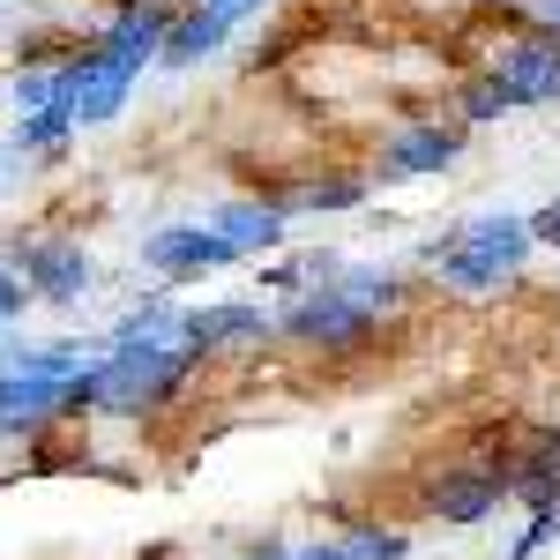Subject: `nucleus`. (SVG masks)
Instances as JSON below:
<instances>
[{"instance_id":"f3484780","label":"nucleus","mask_w":560,"mask_h":560,"mask_svg":"<svg viewBox=\"0 0 560 560\" xmlns=\"http://www.w3.org/2000/svg\"><path fill=\"white\" fill-rule=\"evenodd\" d=\"M546 546H560V501H546V509H530V523H523L516 538H509V553H501V560H538Z\"/></svg>"},{"instance_id":"2eb2a0df","label":"nucleus","mask_w":560,"mask_h":560,"mask_svg":"<svg viewBox=\"0 0 560 560\" xmlns=\"http://www.w3.org/2000/svg\"><path fill=\"white\" fill-rule=\"evenodd\" d=\"M448 97H456V128H486V120H509L516 113V97L493 83V75H471V83H456Z\"/></svg>"},{"instance_id":"f8f14e48","label":"nucleus","mask_w":560,"mask_h":560,"mask_svg":"<svg viewBox=\"0 0 560 560\" xmlns=\"http://www.w3.org/2000/svg\"><path fill=\"white\" fill-rule=\"evenodd\" d=\"M232 31H240V23H224L217 8H202V0H195V8L173 23V38H165V68H202L210 52H224V45H232Z\"/></svg>"},{"instance_id":"7ed1b4c3","label":"nucleus","mask_w":560,"mask_h":560,"mask_svg":"<svg viewBox=\"0 0 560 560\" xmlns=\"http://www.w3.org/2000/svg\"><path fill=\"white\" fill-rule=\"evenodd\" d=\"M382 329H388V314L374 300H359L345 277L306 284V292H292V300L277 306V337H284V345H300V351H322V359L366 351Z\"/></svg>"},{"instance_id":"4468645a","label":"nucleus","mask_w":560,"mask_h":560,"mask_svg":"<svg viewBox=\"0 0 560 560\" xmlns=\"http://www.w3.org/2000/svg\"><path fill=\"white\" fill-rule=\"evenodd\" d=\"M75 113L68 105H45V113H15V150L23 158H60L68 142H75Z\"/></svg>"},{"instance_id":"a211bd4d","label":"nucleus","mask_w":560,"mask_h":560,"mask_svg":"<svg viewBox=\"0 0 560 560\" xmlns=\"http://www.w3.org/2000/svg\"><path fill=\"white\" fill-rule=\"evenodd\" d=\"M345 538H351L366 560H404V553H411V538H404V530H388V523H351Z\"/></svg>"},{"instance_id":"6ab92c4d","label":"nucleus","mask_w":560,"mask_h":560,"mask_svg":"<svg viewBox=\"0 0 560 560\" xmlns=\"http://www.w3.org/2000/svg\"><path fill=\"white\" fill-rule=\"evenodd\" d=\"M23 306H31L23 269H15V261H0V329H8V322H23Z\"/></svg>"},{"instance_id":"0eeeda50","label":"nucleus","mask_w":560,"mask_h":560,"mask_svg":"<svg viewBox=\"0 0 560 560\" xmlns=\"http://www.w3.org/2000/svg\"><path fill=\"white\" fill-rule=\"evenodd\" d=\"M456 158H464V128H456V120H404V128H388V135H382V150H374V173H366V179H382V187H404V179L448 173Z\"/></svg>"},{"instance_id":"6e6552de","label":"nucleus","mask_w":560,"mask_h":560,"mask_svg":"<svg viewBox=\"0 0 560 560\" xmlns=\"http://www.w3.org/2000/svg\"><path fill=\"white\" fill-rule=\"evenodd\" d=\"M179 8L173 0H120L97 31H90V45L113 60V68H128V75H142V68H158L165 60V38H173Z\"/></svg>"},{"instance_id":"9d476101","label":"nucleus","mask_w":560,"mask_h":560,"mask_svg":"<svg viewBox=\"0 0 560 560\" xmlns=\"http://www.w3.org/2000/svg\"><path fill=\"white\" fill-rule=\"evenodd\" d=\"M179 337L202 351V359H217V351H255L277 337V314L255 300H217V306H187L179 314Z\"/></svg>"},{"instance_id":"dca6fc26","label":"nucleus","mask_w":560,"mask_h":560,"mask_svg":"<svg viewBox=\"0 0 560 560\" xmlns=\"http://www.w3.org/2000/svg\"><path fill=\"white\" fill-rule=\"evenodd\" d=\"M8 105H15V113L68 105V97H60V60H31V68H15V83H8Z\"/></svg>"},{"instance_id":"9b49d317","label":"nucleus","mask_w":560,"mask_h":560,"mask_svg":"<svg viewBox=\"0 0 560 560\" xmlns=\"http://www.w3.org/2000/svg\"><path fill=\"white\" fill-rule=\"evenodd\" d=\"M202 224H217L232 247H240V261L247 255H269V247H284V202H210L202 210Z\"/></svg>"},{"instance_id":"5701e85b","label":"nucleus","mask_w":560,"mask_h":560,"mask_svg":"<svg viewBox=\"0 0 560 560\" xmlns=\"http://www.w3.org/2000/svg\"><path fill=\"white\" fill-rule=\"evenodd\" d=\"M135 560H179V553H173V546H142Z\"/></svg>"},{"instance_id":"ddd939ff","label":"nucleus","mask_w":560,"mask_h":560,"mask_svg":"<svg viewBox=\"0 0 560 560\" xmlns=\"http://www.w3.org/2000/svg\"><path fill=\"white\" fill-rule=\"evenodd\" d=\"M366 195H374V179H366V173H329V179H306L300 195H284V217H300V210L337 217V210H359Z\"/></svg>"},{"instance_id":"423d86ee","label":"nucleus","mask_w":560,"mask_h":560,"mask_svg":"<svg viewBox=\"0 0 560 560\" xmlns=\"http://www.w3.org/2000/svg\"><path fill=\"white\" fill-rule=\"evenodd\" d=\"M240 247L202 224V217H187V224H158L150 240H142V269L158 277V284H195V277H217V269H232Z\"/></svg>"},{"instance_id":"39448f33","label":"nucleus","mask_w":560,"mask_h":560,"mask_svg":"<svg viewBox=\"0 0 560 560\" xmlns=\"http://www.w3.org/2000/svg\"><path fill=\"white\" fill-rule=\"evenodd\" d=\"M419 509H427L433 523H448V530H471V523L501 516V509H509V471H501V456H478V464L433 471L427 493H419Z\"/></svg>"},{"instance_id":"aec40b11","label":"nucleus","mask_w":560,"mask_h":560,"mask_svg":"<svg viewBox=\"0 0 560 560\" xmlns=\"http://www.w3.org/2000/svg\"><path fill=\"white\" fill-rule=\"evenodd\" d=\"M530 240H538V247H560V195L546 210H530Z\"/></svg>"},{"instance_id":"20e7f679","label":"nucleus","mask_w":560,"mask_h":560,"mask_svg":"<svg viewBox=\"0 0 560 560\" xmlns=\"http://www.w3.org/2000/svg\"><path fill=\"white\" fill-rule=\"evenodd\" d=\"M15 269H23V284H31V300L45 306H83L97 292V255H90L83 240H52V232H31V240H15Z\"/></svg>"},{"instance_id":"f257e3e1","label":"nucleus","mask_w":560,"mask_h":560,"mask_svg":"<svg viewBox=\"0 0 560 560\" xmlns=\"http://www.w3.org/2000/svg\"><path fill=\"white\" fill-rule=\"evenodd\" d=\"M530 217L523 210H471L456 224H441L427 247H419V269H427L441 292L456 300H493L509 292L523 269H530Z\"/></svg>"},{"instance_id":"1a4fd4ad","label":"nucleus","mask_w":560,"mask_h":560,"mask_svg":"<svg viewBox=\"0 0 560 560\" xmlns=\"http://www.w3.org/2000/svg\"><path fill=\"white\" fill-rule=\"evenodd\" d=\"M486 75L509 90L516 105H560V38H546V31H516V38L486 60Z\"/></svg>"},{"instance_id":"412c9836","label":"nucleus","mask_w":560,"mask_h":560,"mask_svg":"<svg viewBox=\"0 0 560 560\" xmlns=\"http://www.w3.org/2000/svg\"><path fill=\"white\" fill-rule=\"evenodd\" d=\"M202 8H217L224 23H247V15H261V0H202Z\"/></svg>"},{"instance_id":"f03ea898","label":"nucleus","mask_w":560,"mask_h":560,"mask_svg":"<svg viewBox=\"0 0 560 560\" xmlns=\"http://www.w3.org/2000/svg\"><path fill=\"white\" fill-rule=\"evenodd\" d=\"M195 374H202V351L187 345V337H165V345H105L83 374V404L90 411H113V419H142V411H165Z\"/></svg>"},{"instance_id":"4be33fe9","label":"nucleus","mask_w":560,"mask_h":560,"mask_svg":"<svg viewBox=\"0 0 560 560\" xmlns=\"http://www.w3.org/2000/svg\"><path fill=\"white\" fill-rule=\"evenodd\" d=\"M530 23H538L546 38H560V0H530Z\"/></svg>"}]
</instances>
